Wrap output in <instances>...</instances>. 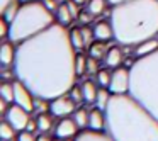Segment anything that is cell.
Instances as JSON below:
<instances>
[{"instance_id": "6da1fadb", "label": "cell", "mask_w": 158, "mask_h": 141, "mask_svg": "<svg viewBox=\"0 0 158 141\" xmlns=\"http://www.w3.org/2000/svg\"><path fill=\"white\" fill-rule=\"evenodd\" d=\"M77 49L68 27L55 22L39 34L17 44L14 70L17 78L43 99H55L70 92L77 83Z\"/></svg>"}, {"instance_id": "7a4b0ae2", "label": "cell", "mask_w": 158, "mask_h": 141, "mask_svg": "<svg viewBox=\"0 0 158 141\" xmlns=\"http://www.w3.org/2000/svg\"><path fill=\"white\" fill-rule=\"evenodd\" d=\"M106 119L114 141H158V119L129 93H112Z\"/></svg>"}, {"instance_id": "3957f363", "label": "cell", "mask_w": 158, "mask_h": 141, "mask_svg": "<svg viewBox=\"0 0 158 141\" xmlns=\"http://www.w3.org/2000/svg\"><path fill=\"white\" fill-rule=\"evenodd\" d=\"M114 39L121 46H136L158 36V0H127L110 7Z\"/></svg>"}, {"instance_id": "277c9868", "label": "cell", "mask_w": 158, "mask_h": 141, "mask_svg": "<svg viewBox=\"0 0 158 141\" xmlns=\"http://www.w3.org/2000/svg\"><path fill=\"white\" fill-rule=\"evenodd\" d=\"M129 95L158 119V49L136 58L129 68Z\"/></svg>"}, {"instance_id": "5b68a950", "label": "cell", "mask_w": 158, "mask_h": 141, "mask_svg": "<svg viewBox=\"0 0 158 141\" xmlns=\"http://www.w3.org/2000/svg\"><path fill=\"white\" fill-rule=\"evenodd\" d=\"M56 22L55 12H51L44 5L43 0H34L29 4H21L14 21L10 22L9 39L19 44L32 36L39 34Z\"/></svg>"}, {"instance_id": "8992f818", "label": "cell", "mask_w": 158, "mask_h": 141, "mask_svg": "<svg viewBox=\"0 0 158 141\" xmlns=\"http://www.w3.org/2000/svg\"><path fill=\"white\" fill-rule=\"evenodd\" d=\"M77 106H78V104H77L68 93H65V95L55 97V99L49 100V112H51L55 117L61 119V117L72 116V114L75 112Z\"/></svg>"}, {"instance_id": "52a82bcc", "label": "cell", "mask_w": 158, "mask_h": 141, "mask_svg": "<svg viewBox=\"0 0 158 141\" xmlns=\"http://www.w3.org/2000/svg\"><path fill=\"white\" fill-rule=\"evenodd\" d=\"M129 82H131V73L127 66H117L112 68V78H110V92L112 93H127L129 92Z\"/></svg>"}, {"instance_id": "ba28073f", "label": "cell", "mask_w": 158, "mask_h": 141, "mask_svg": "<svg viewBox=\"0 0 158 141\" xmlns=\"http://www.w3.org/2000/svg\"><path fill=\"white\" fill-rule=\"evenodd\" d=\"M29 114H31L29 110H26L24 107H21L19 104L12 102V106L9 107V110H7V114L4 116V119H7L17 131H24L26 127H27L29 119H31Z\"/></svg>"}, {"instance_id": "9c48e42d", "label": "cell", "mask_w": 158, "mask_h": 141, "mask_svg": "<svg viewBox=\"0 0 158 141\" xmlns=\"http://www.w3.org/2000/svg\"><path fill=\"white\" fill-rule=\"evenodd\" d=\"M34 99H36L34 93L19 78H15V82H14V102L19 104L21 107H24L29 112H34Z\"/></svg>"}, {"instance_id": "30bf717a", "label": "cell", "mask_w": 158, "mask_h": 141, "mask_svg": "<svg viewBox=\"0 0 158 141\" xmlns=\"http://www.w3.org/2000/svg\"><path fill=\"white\" fill-rule=\"evenodd\" d=\"M80 127L75 122V119L70 116L61 117L55 126V138L56 139H65V138H75L78 134Z\"/></svg>"}, {"instance_id": "8fae6325", "label": "cell", "mask_w": 158, "mask_h": 141, "mask_svg": "<svg viewBox=\"0 0 158 141\" xmlns=\"http://www.w3.org/2000/svg\"><path fill=\"white\" fill-rule=\"evenodd\" d=\"M15 56H17V44L9 38L4 39L0 44V65H2V68H9L10 65H14Z\"/></svg>"}, {"instance_id": "7c38bea8", "label": "cell", "mask_w": 158, "mask_h": 141, "mask_svg": "<svg viewBox=\"0 0 158 141\" xmlns=\"http://www.w3.org/2000/svg\"><path fill=\"white\" fill-rule=\"evenodd\" d=\"M92 31H94V38L99 39V41H116L114 39V27H112V22L109 21H99L92 26Z\"/></svg>"}, {"instance_id": "4fadbf2b", "label": "cell", "mask_w": 158, "mask_h": 141, "mask_svg": "<svg viewBox=\"0 0 158 141\" xmlns=\"http://www.w3.org/2000/svg\"><path fill=\"white\" fill-rule=\"evenodd\" d=\"M107 126V119H106V110L100 107H92L89 110V129H95V131H104Z\"/></svg>"}, {"instance_id": "5bb4252c", "label": "cell", "mask_w": 158, "mask_h": 141, "mask_svg": "<svg viewBox=\"0 0 158 141\" xmlns=\"http://www.w3.org/2000/svg\"><path fill=\"white\" fill-rule=\"evenodd\" d=\"M124 48H121V44L117 43V44L114 46H109V49H107V55L106 58H104V63H106V66H109V68H117V66H121L124 63V53H123Z\"/></svg>"}, {"instance_id": "9a60e30c", "label": "cell", "mask_w": 158, "mask_h": 141, "mask_svg": "<svg viewBox=\"0 0 158 141\" xmlns=\"http://www.w3.org/2000/svg\"><path fill=\"white\" fill-rule=\"evenodd\" d=\"M55 15H56V22L61 24V26H65V27H70V26L73 24V21H75V17H77L68 2H61L60 7H58V10L55 12Z\"/></svg>"}, {"instance_id": "2e32d148", "label": "cell", "mask_w": 158, "mask_h": 141, "mask_svg": "<svg viewBox=\"0 0 158 141\" xmlns=\"http://www.w3.org/2000/svg\"><path fill=\"white\" fill-rule=\"evenodd\" d=\"M75 141H114V138L109 133L104 131H95V129H82L78 134L75 136Z\"/></svg>"}, {"instance_id": "e0dca14e", "label": "cell", "mask_w": 158, "mask_h": 141, "mask_svg": "<svg viewBox=\"0 0 158 141\" xmlns=\"http://www.w3.org/2000/svg\"><path fill=\"white\" fill-rule=\"evenodd\" d=\"M158 49V36H155V38H150L146 39V41L139 43V44L134 46V58H141V56H146L150 55V53L156 51Z\"/></svg>"}, {"instance_id": "ac0fdd59", "label": "cell", "mask_w": 158, "mask_h": 141, "mask_svg": "<svg viewBox=\"0 0 158 141\" xmlns=\"http://www.w3.org/2000/svg\"><path fill=\"white\" fill-rule=\"evenodd\" d=\"M99 83L94 82V80H85L82 83V90H83V102L85 104H95L97 100V92H99Z\"/></svg>"}, {"instance_id": "d6986e66", "label": "cell", "mask_w": 158, "mask_h": 141, "mask_svg": "<svg viewBox=\"0 0 158 141\" xmlns=\"http://www.w3.org/2000/svg\"><path fill=\"white\" fill-rule=\"evenodd\" d=\"M36 122H38V131L39 133H49L55 126V119L56 117L53 116L51 112H39L36 114Z\"/></svg>"}, {"instance_id": "ffe728a7", "label": "cell", "mask_w": 158, "mask_h": 141, "mask_svg": "<svg viewBox=\"0 0 158 141\" xmlns=\"http://www.w3.org/2000/svg\"><path fill=\"white\" fill-rule=\"evenodd\" d=\"M107 49H109V46H107L106 41H99V39H94V43L89 46V56H92V58L95 60H104L107 55Z\"/></svg>"}, {"instance_id": "44dd1931", "label": "cell", "mask_w": 158, "mask_h": 141, "mask_svg": "<svg viewBox=\"0 0 158 141\" xmlns=\"http://www.w3.org/2000/svg\"><path fill=\"white\" fill-rule=\"evenodd\" d=\"M70 39H72V44L77 51H82L87 46L83 32H82V26H73V27H70Z\"/></svg>"}, {"instance_id": "7402d4cb", "label": "cell", "mask_w": 158, "mask_h": 141, "mask_svg": "<svg viewBox=\"0 0 158 141\" xmlns=\"http://www.w3.org/2000/svg\"><path fill=\"white\" fill-rule=\"evenodd\" d=\"M15 138H17V129L7 119H4L0 122V139L2 141H14Z\"/></svg>"}, {"instance_id": "603a6c76", "label": "cell", "mask_w": 158, "mask_h": 141, "mask_svg": "<svg viewBox=\"0 0 158 141\" xmlns=\"http://www.w3.org/2000/svg\"><path fill=\"white\" fill-rule=\"evenodd\" d=\"M109 0H89L87 2V9H89L90 12H92L95 17H99V15H102L104 12L107 10V7H109Z\"/></svg>"}, {"instance_id": "cb8c5ba5", "label": "cell", "mask_w": 158, "mask_h": 141, "mask_svg": "<svg viewBox=\"0 0 158 141\" xmlns=\"http://www.w3.org/2000/svg\"><path fill=\"white\" fill-rule=\"evenodd\" d=\"M110 97H112V92H110V89H107V87H100L99 92H97L95 106L106 110L107 106H109V102H110Z\"/></svg>"}, {"instance_id": "d4e9b609", "label": "cell", "mask_w": 158, "mask_h": 141, "mask_svg": "<svg viewBox=\"0 0 158 141\" xmlns=\"http://www.w3.org/2000/svg\"><path fill=\"white\" fill-rule=\"evenodd\" d=\"M72 117L75 119V122L78 124L80 131L85 129V127H89V110H87L85 107H78V109H75V112L72 114Z\"/></svg>"}, {"instance_id": "484cf974", "label": "cell", "mask_w": 158, "mask_h": 141, "mask_svg": "<svg viewBox=\"0 0 158 141\" xmlns=\"http://www.w3.org/2000/svg\"><path fill=\"white\" fill-rule=\"evenodd\" d=\"M110 78H112V68H100L99 72H97L95 82L99 83V87H107V89H109Z\"/></svg>"}, {"instance_id": "4316f807", "label": "cell", "mask_w": 158, "mask_h": 141, "mask_svg": "<svg viewBox=\"0 0 158 141\" xmlns=\"http://www.w3.org/2000/svg\"><path fill=\"white\" fill-rule=\"evenodd\" d=\"M87 60H89V56H85L82 51H77V58H75L77 77H82L83 73H87Z\"/></svg>"}, {"instance_id": "83f0119b", "label": "cell", "mask_w": 158, "mask_h": 141, "mask_svg": "<svg viewBox=\"0 0 158 141\" xmlns=\"http://www.w3.org/2000/svg\"><path fill=\"white\" fill-rule=\"evenodd\" d=\"M0 97H4L9 102H14V83L4 82L0 85Z\"/></svg>"}, {"instance_id": "f1b7e54d", "label": "cell", "mask_w": 158, "mask_h": 141, "mask_svg": "<svg viewBox=\"0 0 158 141\" xmlns=\"http://www.w3.org/2000/svg\"><path fill=\"white\" fill-rule=\"evenodd\" d=\"M94 19H95V15H94L92 12L89 10V9H85V10H80L78 15H77V21H78L80 26H89V24H92Z\"/></svg>"}, {"instance_id": "f546056e", "label": "cell", "mask_w": 158, "mask_h": 141, "mask_svg": "<svg viewBox=\"0 0 158 141\" xmlns=\"http://www.w3.org/2000/svg\"><path fill=\"white\" fill-rule=\"evenodd\" d=\"M34 112H49V100L43 99V97H36L34 99Z\"/></svg>"}, {"instance_id": "4dcf8cb0", "label": "cell", "mask_w": 158, "mask_h": 141, "mask_svg": "<svg viewBox=\"0 0 158 141\" xmlns=\"http://www.w3.org/2000/svg\"><path fill=\"white\" fill-rule=\"evenodd\" d=\"M19 7H21V4L17 5V2L10 4V5H9V7L4 10V12H2V17H4L5 21L12 22V21H14V17H15V14H17V10H19Z\"/></svg>"}, {"instance_id": "1f68e13d", "label": "cell", "mask_w": 158, "mask_h": 141, "mask_svg": "<svg viewBox=\"0 0 158 141\" xmlns=\"http://www.w3.org/2000/svg\"><path fill=\"white\" fill-rule=\"evenodd\" d=\"M68 95L72 97L73 100H75L77 104H82L83 102V90H82V85H78V83H75V85L70 89Z\"/></svg>"}, {"instance_id": "d6a6232c", "label": "cell", "mask_w": 158, "mask_h": 141, "mask_svg": "<svg viewBox=\"0 0 158 141\" xmlns=\"http://www.w3.org/2000/svg\"><path fill=\"white\" fill-rule=\"evenodd\" d=\"M97 66H99V60L89 56V60H87V73H97V72H99Z\"/></svg>"}, {"instance_id": "836d02e7", "label": "cell", "mask_w": 158, "mask_h": 141, "mask_svg": "<svg viewBox=\"0 0 158 141\" xmlns=\"http://www.w3.org/2000/svg\"><path fill=\"white\" fill-rule=\"evenodd\" d=\"M17 141H36V136H34V133L24 129V131H19Z\"/></svg>"}, {"instance_id": "e575fe53", "label": "cell", "mask_w": 158, "mask_h": 141, "mask_svg": "<svg viewBox=\"0 0 158 141\" xmlns=\"http://www.w3.org/2000/svg\"><path fill=\"white\" fill-rule=\"evenodd\" d=\"M43 2H44V5L51 12H56V10H58V7H60V4L56 2V0H43Z\"/></svg>"}, {"instance_id": "d590c367", "label": "cell", "mask_w": 158, "mask_h": 141, "mask_svg": "<svg viewBox=\"0 0 158 141\" xmlns=\"http://www.w3.org/2000/svg\"><path fill=\"white\" fill-rule=\"evenodd\" d=\"M26 131H31V133H36V131H38V122H36V117H31V119H29Z\"/></svg>"}, {"instance_id": "8d00e7d4", "label": "cell", "mask_w": 158, "mask_h": 141, "mask_svg": "<svg viewBox=\"0 0 158 141\" xmlns=\"http://www.w3.org/2000/svg\"><path fill=\"white\" fill-rule=\"evenodd\" d=\"M15 0H0V12H4L10 4H14Z\"/></svg>"}, {"instance_id": "74e56055", "label": "cell", "mask_w": 158, "mask_h": 141, "mask_svg": "<svg viewBox=\"0 0 158 141\" xmlns=\"http://www.w3.org/2000/svg\"><path fill=\"white\" fill-rule=\"evenodd\" d=\"M36 141H53V138L48 136V133H41L39 136H36Z\"/></svg>"}, {"instance_id": "f35d334b", "label": "cell", "mask_w": 158, "mask_h": 141, "mask_svg": "<svg viewBox=\"0 0 158 141\" xmlns=\"http://www.w3.org/2000/svg\"><path fill=\"white\" fill-rule=\"evenodd\" d=\"M123 2H127V0H109L110 7H112V5H117V4H123Z\"/></svg>"}, {"instance_id": "ab89813d", "label": "cell", "mask_w": 158, "mask_h": 141, "mask_svg": "<svg viewBox=\"0 0 158 141\" xmlns=\"http://www.w3.org/2000/svg\"><path fill=\"white\" fill-rule=\"evenodd\" d=\"M72 2H75V4H77V5H78V7H80V5L87 4V2H89V0H72Z\"/></svg>"}, {"instance_id": "60d3db41", "label": "cell", "mask_w": 158, "mask_h": 141, "mask_svg": "<svg viewBox=\"0 0 158 141\" xmlns=\"http://www.w3.org/2000/svg\"><path fill=\"white\" fill-rule=\"evenodd\" d=\"M19 4H29V2H34V0H17Z\"/></svg>"}, {"instance_id": "b9f144b4", "label": "cell", "mask_w": 158, "mask_h": 141, "mask_svg": "<svg viewBox=\"0 0 158 141\" xmlns=\"http://www.w3.org/2000/svg\"><path fill=\"white\" fill-rule=\"evenodd\" d=\"M58 141H75V138H65V139H58Z\"/></svg>"}]
</instances>
